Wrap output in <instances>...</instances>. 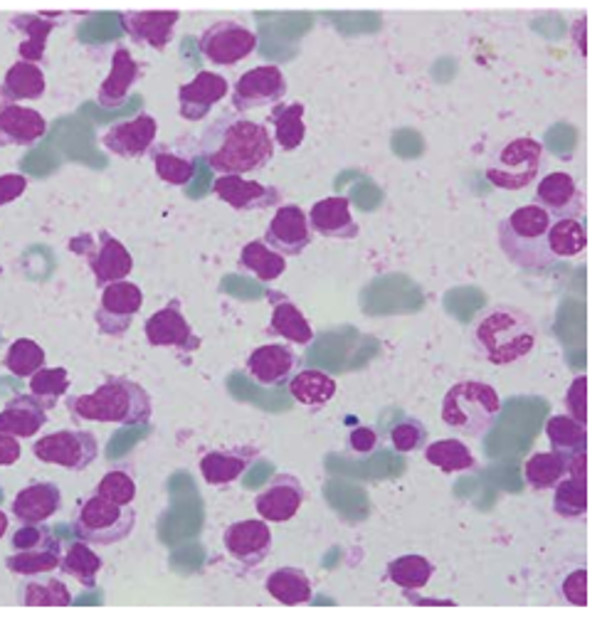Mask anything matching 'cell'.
I'll use <instances>...</instances> for the list:
<instances>
[{
  "label": "cell",
  "instance_id": "cell-15",
  "mask_svg": "<svg viewBox=\"0 0 607 619\" xmlns=\"http://www.w3.org/2000/svg\"><path fill=\"white\" fill-rule=\"evenodd\" d=\"M306 488L294 474H277L255 498V511L267 524H286L306 504Z\"/></svg>",
  "mask_w": 607,
  "mask_h": 619
},
{
  "label": "cell",
  "instance_id": "cell-36",
  "mask_svg": "<svg viewBox=\"0 0 607 619\" xmlns=\"http://www.w3.org/2000/svg\"><path fill=\"white\" fill-rule=\"evenodd\" d=\"M104 561L94 553V548L85 541H75L59 558V571L72 577L82 587H97V577L102 573Z\"/></svg>",
  "mask_w": 607,
  "mask_h": 619
},
{
  "label": "cell",
  "instance_id": "cell-55",
  "mask_svg": "<svg viewBox=\"0 0 607 619\" xmlns=\"http://www.w3.org/2000/svg\"><path fill=\"white\" fill-rule=\"evenodd\" d=\"M23 457V447H20L18 437H10L0 432V469L15 466Z\"/></svg>",
  "mask_w": 607,
  "mask_h": 619
},
{
  "label": "cell",
  "instance_id": "cell-50",
  "mask_svg": "<svg viewBox=\"0 0 607 619\" xmlns=\"http://www.w3.org/2000/svg\"><path fill=\"white\" fill-rule=\"evenodd\" d=\"M565 413L573 417L575 423H588V378L575 375L563 397Z\"/></svg>",
  "mask_w": 607,
  "mask_h": 619
},
{
  "label": "cell",
  "instance_id": "cell-21",
  "mask_svg": "<svg viewBox=\"0 0 607 619\" xmlns=\"http://www.w3.org/2000/svg\"><path fill=\"white\" fill-rule=\"evenodd\" d=\"M215 198L240 213H255V210H270L282 203V193L274 185H267L245 176H221L213 183Z\"/></svg>",
  "mask_w": 607,
  "mask_h": 619
},
{
  "label": "cell",
  "instance_id": "cell-45",
  "mask_svg": "<svg viewBox=\"0 0 607 619\" xmlns=\"http://www.w3.org/2000/svg\"><path fill=\"white\" fill-rule=\"evenodd\" d=\"M156 176L168 185H188L195 176V156L188 151H178L173 146H164L154 151Z\"/></svg>",
  "mask_w": 607,
  "mask_h": 619
},
{
  "label": "cell",
  "instance_id": "cell-41",
  "mask_svg": "<svg viewBox=\"0 0 607 619\" xmlns=\"http://www.w3.org/2000/svg\"><path fill=\"white\" fill-rule=\"evenodd\" d=\"M20 605L25 607H69L72 605V593L59 577L35 575L20 587Z\"/></svg>",
  "mask_w": 607,
  "mask_h": 619
},
{
  "label": "cell",
  "instance_id": "cell-33",
  "mask_svg": "<svg viewBox=\"0 0 607 619\" xmlns=\"http://www.w3.org/2000/svg\"><path fill=\"white\" fill-rule=\"evenodd\" d=\"M336 391L338 385L334 378L324 371H316V368H306V371L290 378V393L294 401L304 407H314V410L331 403Z\"/></svg>",
  "mask_w": 607,
  "mask_h": 619
},
{
  "label": "cell",
  "instance_id": "cell-14",
  "mask_svg": "<svg viewBox=\"0 0 607 619\" xmlns=\"http://www.w3.org/2000/svg\"><path fill=\"white\" fill-rule=\"evenodd\" d=\"M144 336L154 348H173L178 353H195L201 348V336L188 324L178 302H171L148 316L144 324Z\"/></svg>",
  "mask_w": 607,
  "mask_h": 619
},
{
  "label": "cell",
  "instance_id": "cell-35",
  "mask_svg": "<svg viewBox=\"0 0 607 619\" xmlns=\"http://www.w3.org/2000/svg\"><path fill=\"white\" fill-rule=\"evenodd\" d=\"M304 104L292 102V104H277L272 109V138L274 146L284 148V151H296L306 138V124H304Z\"/></svg>",
  "mask_w": 607,
  "mask_h": 619
},
{
  "label": "cell",
  "instance_id": "cell-1",
  "mask_svg": "<svg viewBox=\"0 0 607 619\" xmlns=\"http://www.w3.org/2000/svg\"><path fill=\"white\" fill-rule=\"evenodd\" d=\"M198 154L221 176H247L270 166L274 138L270 128L250 119L223 114L198 138Z\"/></svg>",
  "mask_w": 607,
  "mask_h": 619
},
{
  "label": "cell",
  "instance_id": "cell-53",
  "mask_svg": "<svg viewBox=\"0 0 607 619\" xmlns=\"http://www.w3.org/2000/svg\"><path fill=\"white\" fill-rule=\"evenodd\" d=\"M27 191V178L23 173H3L0 176V207L15 203Z\"/></svg>",
  "mask_w": 607,
  "mask_h": 619
},
{
  "label": "cell",
  "instance_id": "cell-24",
  "mask_svg": "<svg viewBox=\"0 0 607 619\" xmlns=\"http://www.w3.org/2000/svg\"><path fill=\"white\" fill-rule=\"evenodd\" d=\"M308 227L312 233L322 235L326 239H356L358 223L353 217L351 201L341 195H331L318 201L308 210Z\"/></svg>",
  "mask_w": 607,
  "mask_h": 619
},
{
  "label": "cell",
  "instance_id": "cell-34",
  "mask_svg": "<svg viewBox=\"0 0 607 619\" xmlns=\"http://www.w3.org/2000/svg\"><path fill=\"white\" fill-rule=\"evenodd\" d=\"M432 575H435V563L430 558L417 553L395 558V561H391L385 567L387 581L401 587L403 593L423 590V587L432 581Z\"/></svg>",
  "mask_w": 607,
  "mask_h": 619
},
{
  "label": "cell",
  "instance_id": "cell-46",
  "mask_svg": "<svg viewBox=\"0 0 607 619\" xmlns=\"http://www.w3.org/2000/svg\"><path fill=\"white\" fill-rule=\"evenodd\" d=\"M69 385V373L65 368H40L35 375L27 378V387H30V395L35 397V401L45 407V410H53V407L63 401L67 395Z\"/></svg>",
  "mask_w": 607,
  "mask_h": 619
},
{
  "label": "cell",
  "instance_id": "cell-16",
  "mask_svg": "<svg viewBox=\"0 0 607 619\" xmlns=\"http://www.w3.org/2000/svg\"><path fill=\"white\" fill-rule=\"evenodd\" d=\"M533 205L546 210L553 220H578L585 213V195L571 173L553 171L539 181Z\"/></svg>",
  "mask_w": 607,
  "mask_h": 619
},
{
  "label": "cell",
  "instance_id": "cell-51",
  "mask_svg": "<svg viewBox=\"0 0 607 619\" xmlns=\"http://www.w3.org/2000/svg\"><path fill=\"white\" fill-rule=\"evenodd\" d=\"M53 541L57 538L45 524H20L10 543H13V551H33V548H43Z\"/></svg>",
  "mask_w": 607,
  "mask_h": 619
},
{
  "label": "cell",
  "instance_id": "cell-30",
  "mask_svg": "<svg viewBox=\"0 0 607 619\" xmlns=\"http://www.w3.org/2000/svg\"><path fill=\"white\" fill-rule=\"evenodd\" d=\"M10 27L23 35V40H20L18 45V57L23 59V63H33V65L43 63L47 53V40L55 30V20H45L43 15L25 13L10 20Z\"/></svg>",
  "mask_w": 607,
  "mask_h": 619
},
{
  "label": "cell",
  "instance_id": "cell-31",
  "mask_svg": "<svg viewBox=\"0 0 607 619\" xmlns=\"http://www.w3.org/2000/svg\"><path fill=\"white\" fill-rule=\"evenodd\" d=\"M265 590L284 607L308 605L314 597V585L302 567H277L265 583Z\"/></svg>",
  "mask_w": 607,
  "mask_h": 619
},
{
  "label": "cell",
  "instance_id": "cell-20",
  "mask_svg": "<svg viewBox=\"0 0 607 619\" xmlns=\"http://www.w3.org/2000/svg\"><path fill=\"white\" fill-rule=\"evenodd\" d=\"M231 92L227 79L211 69L198 72L191 82L178 87V112L186 122H203L215 104H221Z\"/></svg>",
  "mask_w": 607,
  "mask_h": 619
},
{
  "label": "cell",
  "instance_id": "cell-8",
  "mask_svg": "<svg viewBox=\"0 0 607 619\" xmlns=\"http://www.w3.org/2000/svg\"><path fill=\"white\" fill-rule=\"evenodd\" d=\"M69 249L87 259L89 269H92L94 282L99 286L122 282L134 272V257L128 252L122 239H116L112 233L92 235H77L69 239Z\"/></svg>",
  "mask_w": 607,
  "mask_h": 619
},
{
  "label": "cell",
  "instance_id": "cell-38",
  "mask_svg": "<svg viewBox=\"0 0 607 619\" xmlns=\"http://www.w3.org/2000/svg\"><path fill=\"white\" fill-rule=\"evenodd\" d=\"M59 558H63V545L53 541L43 548H33V551H13L5 558V567L18 577L47 575L57 571Z\"/></svg>",
  "mask_w": 607,
  "mask_h": 619
},
{
  "label": "cell",
  "instance_id": "cell-7",
  "mask_svg": "<svg viewBox=\"0 0 607 619\" xmlns=\"http://www.w3.org/2000/svg\"><path fill=\"white\" fill-rule=\"evenodd\" d=\"M543 146L531 136H519L506 142L492 164L486 166V181L499 191H524L541 173Z\"/></svg>",
  "mask_w": 607,
  "mask_h": 619
},
{
  "label": "cell",
  "instance_id": "cell-22",
  "mask_svg": "<svg viewBox=\"0 0 607 619\" xmlns=\"http://www.w3.org/2000/svg\"><path fill=\"white\" fill-rule=\"evenodd\" d=\"M47 134V119L33 106L0 102V146L30 148Z\"/></svg>",
  "mask_w": 607,
  "mask_h": 619
},
{
  "label": "cell",
  "instance_id": "cell-48",
  "mask_svg": "<svg viewBox=\"0 0 607 619\" xmlns=\"http://www.w3.org/2000/svg\"><path fill=\"white\" fill-rule=\"evenodd\" d=\"M94 494L119 506H132L136 498V482L124 469H112V472H106L99 479Z\"/></svg>",
  "mask_w": 607,
  "mask_h": 619
},
{
  "label": "cell",
  "instance_id": "cell-42",
  "mask_svg": "<svg viewBox=\"0 0 607 619\" xmlns=\"http://www.w3.org/2000/svg\"><path fill=\"white\" fill-rule=\"evenodd\" d=\"M546 435H549L553 452L563 454L565 459L571 454L588 452V432H585V425L575 423L569 415H553L549 423H546Z\"/></svg>",
  "mask_w": 607,
  "mask_h": 619
},
{
  "label": "cell",
  "instance_id": "cell-4",
  "mask_svg": "<svg viewBox=\"0 0 607 619\" xmlns=\"http://www.w3.org/2000/svg\"><path fill=\"white\" fill-rule=\"evenodd\" d=\"M551 223L553 217L533 203L516 207L514 213L506 215L496 229L506 259L516 267L529 269V272L553 267L555 259L549 249Z\"/></svg>",
  "mask_w": 607,
  "mask_h": 619
},
{
  "label": "cell",
  "instance_id": "cell-49",
  "mask_svg": "<svg viewBox=\"0 0 607 619\" xmlns=\"http://www.w3.org/2000/svg\"><path fill=\"white\" fill-rule=\"evenodd\" d=\"M391 442L395 452L401 454L420 452V449L427 444V427L415 417L401 419V423L391 429Z\"/></svg>",
  "mask_w": 607,
  "mask_h": 619
},
{
  "label": "cell",
  "instance_id": "cell-32",
  "mask_svg": "<svg viewBox=\"0 0 607 619\" xmlns=\"http://www.w3.org/2000/svg\"><path fill=\"white\" fill-rule=\"evenodd\" d=\"M270 334L284 338L294 346H308L314 341V328L304 312L290 299H277L270 318Z\"/></svg>",
  "mask_w": 607,
  "mask_h": 619
},
{
  "label": "cell",
  "instance_id": "cell-25",
  "mask_svg": "<svg viewBox=\"0 0 607 619\" xmlns=\"http://www.w3.org/2000/svg\"><path fill=\"white\" fill-rule=\"evenodd\" d=\"M138 79H142V65L136 63L132 49L119 45L112 55V67H109V75L104 82L99 85V92H97L99 106H104V109L122 106Z\"/></svg>",
  "mask_w": 607,
  "mask_h": 619
},
{
  "label": "cell",
  "instance_id": "cell-18",
  "mask_svg": "<svg viewBox=\"0 0 607 619\" xmlns=\"http://www.w3.org/2000/svg\"><path fill=\"white\" fill-rule=\"evenodd\" d=\"M158 136V122L151 114H136L128 122L109 126L102 136V146L119 158H142L151 151Z\"/></svg>",
  "mask_w": 607,
  "mask_h": 619
},
{
  "label": "cell",
  "instance_id": "cell-47",
  "mask_svg": "<svg viewBox=\"0 0 607 619\" xmlns=\"http://www.w3.org/2000/svg\"><path fill=\"white\" fill-rule=\"evenodd\" d=\"M45 363H47L45 348L33 341V338H18V341L10 344L3 356L5 371L15 378L35 375L40 368H45Z\"/></svg>",
  "mask_w": 607,
  "mask_h": 619
},
{
  "label": "cell",
  "instance_id": "cell-9",
  "mask_svg": "<svg viewBox=\"0 0 607 619\" xmlns=\"http://www.w3.org/2000/svg\"><path fill=\"white\" fill-rule=\"evenodd\" d=\"M33 454L43 464L67 469V472H85L99 457V442L87 429H57L37 439Z\"/></svg>",
  "mask_w": 607,
  "mask_h": 619
},
{
  "label": "cell",
  "instance_id": "cell-13",
  "mask_svg": "<svg viewBox=\"0 0 607 619\" xmlns=\"http://www.w3.org/2000/svg\"><path fill=\"white\" fill-rule=\"evenodd\" d=\"M223 545L235 563L257 567L270 558L274 536L265 518H245V521H235L225 528Z\"/></svg>",
  "mask_w": 607,
  "mask_h": 619
},
{
  "label": "cell",
  "instance_id": "cell-43",
  "mask_svg": "<svg viewBox=\"0 0 607 619\" xmlns=\"http://www.w3.org/2000/svg\"><path fill=\"white\" fill-rule=\"evenodd\" d=\"M524 476L533 492H549L565 476V457L553 452H533L524 464Z\"/></svg>",
  "mask_w": 607,
  "mask_h": 619
},
{
  "label": "cell",
  "instance_id": "cell-23",
  "mask_svg": "<svg viewBox=\"0 0 607 619\" xmlns=\"http://www.w3.org/2000/svg\"><path fill=\"white\" fill-rule=\"evenodd\" d=\"M296 363H300V356L292 351V346L265 344L255 348L250 358H247V373L260 385L277 387L290 383V378L296 371Z\"/></svg>",
  "mask_w": 607,
  "mask_h": 619
},
{
  "label": "cell",
  "instance_id": "cell-39",
  "mask_svg": "<svg viewBox=\"0 0 607 619\" xmlns=\"http://www.w3.org/2000/svg\"><path fill=\"white\" fill-rule=\"evenodd\" d=\"M553 511L565 521H581L588 514V479L563 476L553 486Z\"/></svg>",
  "mask_w": 607,
  "mask_h": 619
},
{
  "label": "cell",
  "instance_id": "cell-26",
  "mask_svg": "<svg viewBox=\"0 0 607 619\" xmlns=\"http://www.w3.org/2000/svg\"><path fill=\"white\" fill-rule=\"evenodd\" d=\"M63 506V492L53 482H35L20 488L10 511L20 524H45Z\"/></svg>",
  "mask_w": 607,
  "mask_h": 619
},
{
  "label": "cell",
  "instance_id": "cell-56",
  "mask_svg": "<svg viewBox=\"0 0 607 619\" xmlns=\"http://www.w3.org/2000/svg\"><path fill=\"white\" fill-rule=\"evenodd\" d=\"M8 526H10V518H8V514L3 511V508H0V541H3V538H5Z\"/></svg>",
  "mask_w": 607,
  "mask_h": 619
},
{
  "label": "cell",
  "instance_id": "cell-28",
  "mask_svg": "<svg viewBox=\"0 0 607 619\" xmlns=\"http://www.w3.org/2000/svg\"><path fill=\"white\" fill-rule=\"evenodd\" d=\"M47 425V410L40 405L33 395H15L13 401H8L3 410H0V432L30 439L40 435V429Z\"/></svg>",
  "mask_w": 607,
  "mask_h": 619
},
{
  "label": "cell",
  "instance_id": "cell-2",
  "mask_svg": "<svg viewBox=\"0 0 607 619\" xmlns=\"http://www.w3.org/2000/svg\"><path fill=\"white\" fill-rule=\"evenodd\" d=\"M474 348L492 365H512L533 353L539 326L533 316L512 304H496L474 326Z\"/></svg>",
  "mask_w": 607,
  "mask_h": 619
},
{
  "label": "cell",
  "instance_id": "cell-54",
  "mask_svg": "<svg viewBox=\"0 0 607 619\" xmlns=\"http://www.w3.org/2000/svg\"><path fill=\"white\" fill-rule=\"evenodd\" d=\"M348 444L356 454H371L378 447V435L373 427H356L351 435H348Z\"/></svg>",
  "mask_w": 607,
  "mask_h": 619
},
{
  "label": "cell",
  "instance_id": "cell-11",
  "mask_svg": "<svg viewBox=\"0 0 607 619\" xmlns=\"http://www.w3.org/2000/svg\"><path fill=\"white\" fill-rule=\"evenodd\" d=\"M144 306V292L138 284L122 279V282L102 286V296H99V306L94 312L97 328L104 336H124L136 314Z\"/></svg>",
  "mask_w": 607,
  "mask_h": 619
},
{
  "label": "cell",
  "instance_id": "cell-17",
  "mask_svg": "<svg viewBox=\"0 0 607 619\" xmlns=\"http://www.w3.org/2000/svg\"><path fill=\"white\" fill-rule=\"evenodd\" d=\"M314 233L308 227V217L300 205H280L274 217L265 229L262 243L270 245L282 257H296L312 245Z\"/></svg>",
  "mask_w": 607,
  "mask_h": 619
},
{
  "label": "cell",
  "instance_id": "cell-10",
  "mask_svg": "<svg viewBox=\"0 0 607 619\" xmlns=\"http://www.w3.org/2000/svg\"><path fill=\"white\" fill-rule=\"evenodd\" d=\"M257 43L260 40H257L255 30L237 23V20H217L198 37V49L207 63L217 67H235L255 55Z\"/></svg>",
  "mask_w": 607,
  "mask_h": 619
},
{
  "label": "cell",
  "instance_id": "cell-27",
  "mask_svg": "<svg viewBox=\"0 0 607 619\" xmlns=\"http://www.w3.org/2000/svg\"><path fill=\"white\" fill-rule=\"evenodd\" d=\"M255 449L235 447V449H213L201 457V476L211 486H231L240 479L255 462Z\"/></svg>",
  "mask_w": 607,
  "mask_h": 619
},
{
  "label": "cell",
  "instance_id": "cell-52",
  "mask_svg": "<svg viewBox=\"0 0 607 619\" xmlns=\"http://www.w3.org/2000/svg\"><path fill=\"white\" fill-rule=\"evenodd\" d=\"M559 595L561 600H565L569 605L575 607L588 605V573H585V567H575V571L563 577L559 585Z\"/></svg>",
  "mask_w": 607,
  "mask_h": 619
},
{
  "label": "cell",
  "instance_id": "cell-44",
  "mask_svg": "<svg viewBox=\"0 0 607 619\" xmlns=\"http://www.w3.org/2000/svg\"><path fill=\"white\" fill-rule=\"evenodd\" d=\"M585 247H588V233L581 220H553L549 229V249L555 262L583 255Z\"/></svg>",
  "mask_w": 607,
  "mask_h": 619
},
{
  "label": "cell",
  "instance_id": "cell-29",
  "mask_svg": "<svg viewBox=\"0 0 607 619\" xmlns=\"http://www.w3.org/2000/svg\"><path fill=\"white\" fill-rule=\"evenodd\" d=\"M45 92H47V79L43 67L33 63H23V59L10 65L3 82H0V102H13V104L37 102V99L45 97Z\"/></svg>",
  "mask_w": 607,
  "mask_h": 619
},
{
  "label": "cell",
  "instance_id": "cell-12",
  "mask_svg": "<svg viewBox=\"0 0 607 619\" xmlns=\"http://www.w3.org/2000/svg\"><path fill=\"white\" fill-rule=\"evenodd\" d=\"M286 97V77L277 65H260L247 69L233 87L235 112H252V109L277 106Z\"/></svg>",
  "mask_w": 607,
  "mask_h": 619
},
{
  "label": "cell",
  "instance_id": "cell-40",
  "mask_svg": "<svg viewBox=\"0 0 607 619\" xmlns=\"http://www.w3.org/2000/svg\"><path fill=\"white\" fill-rule=\"evenodd\" d=\"M240 267L245 272H250L252 277L260 279V282L270 284L284 274L286 259L280 252H274L270 245H265L262 239H252V243H247L243 247Z\"/></svg>",
  "mask_w": 607,
  "mask_h": 619
},
{
  "label": "cell",
  "instance_id": "cell-6",
  "mask_svg": "<svg viewBox=\"0 0 607 619\" xmlns=\"http://www.w3.org/2000/svg\"><path fill=\"white\" fill-rule=\"evenodd\" d=\"M136 528V511L132 506H119L92 494L79 506L72 521L77 541L89 545H114L126 541Z\"/></svg>",
  "mask_w": 607,
  "mask_h": 619
},
{
  "label": "cell",
  "instance_id": "cell-5",
  "mask_svg": "<svg viewBox=\"0 0 607 619\" xmlns=\"http://www.w3.org/2000/svg\"><path fill=\"white\" fill-rule=\"evenodd\" d=\"M502 413V397L490 383H454L442 397V423L464 437H482L494 427Z\"/></svg>",
  "mask_w": 607,
  "mask_h": 619
},
{
  "label": "cell",
  "instance_id": "cell-19",
  "mask_svg": "<svg viewBox=\"0 0 607 619\" xmlns=\"http://www.w3.org/2000/svg\"><path fill=\"white\" fill-rule=\"evenodd\" d=\"M119 18H122L124 33L136 45H146L156 49V53H164L171 45L181 13L178 10H126Z\"/></svg>",
  "mask_w": 607,
  "mask_h": 619
},
{
  "label": "cell",
  "instance_id": "cell-3",
  "mask_svg": "<svg viewBox=\"0 0 607 619\" xmlns=\"http://www.w3.org/2000/svg\"><path fill=\"white\" fill-rule=\"evenodd\" d=\"M67 410L85 423L102 425H146L154 415L151 395L132 378H106L92 393L75 395L67 401Z\"/></svg>",
  "mask_w": 607,
  "mask_h": 619
},
{
  "label": "cell",
  "instance_id": "cell-37",
  "mask_svg": "<svg viewBox=\"0 0 607 619\" xmlns=\"http://www.w3.org/2000/svg\"><path fill=\"white\" fill-rule=\"evenodd\" d=\"M425 459L427 464H432L435 469H440L445 474H462L472 472L476 466L474 452L467 447L462 439H437V442L425 444Z\"/></svg>",
  "mask_w": 607,
  "mask_h": 619
}]
</instances>
